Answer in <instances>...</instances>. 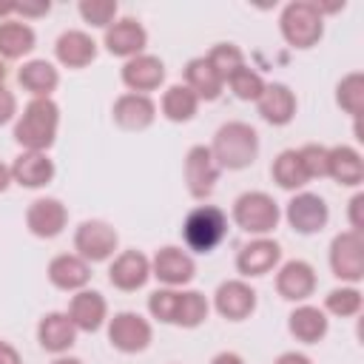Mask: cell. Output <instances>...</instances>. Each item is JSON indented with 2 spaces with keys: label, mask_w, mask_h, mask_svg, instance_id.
<instances>
[{
  "label": "cell",
  "mask_w": 364,
  "mask_h": 364,
  "mask_svg": "<svg viewBox=\"0 0 364 364\" xmlns=\"http://www.w3.org/2000/svg\"><path fill=\"white\" fill-rule=\"evenodd\" d=\"M256 154V134L253 128L247 125H225L219 134H216V156L222 159V165H230V168H242L253 159Z\"/></svg>",
  "instance_id": "6da1fadb"
},
{
  "label": "cell",
  "mask_w": 364,
  "mask_h": 364,
  "mask_svg": "<svg viewBox=\"0 0 364 364\" xmlns=\"http://www.w3.org/2000/svg\"><path fill=\"white\" fill-rule=\"evenodd\" d=\"M54 122H57V108L48 100H34L26 108L23 122L17 125V139L31 145V148H43V145L51 142Z\"/></svg>",
  "instance_id": "7a4b0ae2"
},
{
  "label": "cell",
  "mask_w": 364,
  "mask_h": 364,
  "mask_svg": "<svg viewBox=\"0 0 364 364\" xmlns=\"http://www.w3.org/2000/svg\"><path fill=\"white\" fill-rule=\"evenodd\" d=\"M225 236V216L216 208H199L185 222V239L196 250H210Z\"/></svg>",
  "instance_id": "3957f363"
},
{
  "label": "cell",
  "mask_w": 364,
  "mask_h": 364,
  "mask_svg": "<svg viewBox=\"0 0 364 364\" xmlns=\"http://www.w3.org/2000/svg\"><path fill=\"white\" fill-rule=\"evenodd\" d=\"M282 26H284V34L290 43L296 46H313L316 37L321 34V17L316 11V6L310 3H293L287 6L284 17H282Z\"/></svg>",
  "instance_id": "277c9868"
},
{
  "label": "cell",
  "mask_w": 364,
  "mask_h": 364,
  "mask_svg": "<svg viewBox=\"0 0 364 364\" xmlns=\"http://www.w3.org/2000/svg\"><path fill=\"white\" fill-rule=\"evenodd\" d=\"M276 205L262 193H247L236 205V219L247 230H270L276 225Z\"/></svg>",
  "instance_id": "5b68a950"
},
{
  "label": "cell",
  "mask_w": 364,
  "mask_h": 364,
  "mask_svg": "<svg viewBox=\"0 0 364 364\" xmlns=\"http://www.w3.org/2000/svg\"><path fill=\"white\" fill-rule=\"evenodd\" d=\"M148 336H151L148 333V324L139 316H134V313H122L111 324V341L117 347H122V350H139V347H145Z\"/></svg>",
  "instance_id": "8992f818"
},
{
  "label": "cell",
  "mask_w": 364,
  "mask_h": 364,
  "mask_svg": "<svg viewBox=\"0 0 364 364\" xmlns=\"http://www.w3.org/2000/svg\"><path fill=\"white\" fill-rule=\"evenodd\" d=\"M114 245H117L114 230L105 228V225H100V222H88V225H82L80 233H77V247H80L85 256H91V259H105Z\"/></svg>",
  "instance_id": "52a82bcc"
},
{
  "label": "cell",
  "mask_w": 364,
  "mask_h": 364,
  "mask_svg": "<svg viewBox=\"0 0 364 364\" xmlns=\"http://www.w3.org/2000/svg\"><path fill=\"white\" fill-rule=\"evenodd\" d=\"M324 219H327V208H324V202L318 196L304 193V196H299V199L290 202V222L299 230H304V233L318 230L324 225Z\"/></svg>",
  "instance_id": "ba28073f"
},
{
  "label": "cell",
  "mask_w": 364,
  "mask_h": 364,
  "mask_svg": "<svg viewBox=\"0 0 364 364\" xmlns=\"http://www.w3.org/2000/svg\"><path fill=\"white\" fill-rule=\"evenodd\" d=\"M333 267L338 276H361V242L358 236H341L333 245Z\"/></svg>",
  "instance_id": "9c48e42d"
},
{
  "label": "cell",
  "mask_w": 364,
  "mask_h": 364,
  "mask_svg": "<svg viewBox=\"0 0 364 364\" xmlns=\"http://www.w3.org/2000/svg\"><path fill=\"white\" fill-rule=\"evenodd\" d=\"M213 179H216V168L210 162V154L205 148H193L188 156V182L193 193H208Z\"/></svg>",
  "instance_id": "30bf717a"
},
{
  "label": "cell",
  "mask_w": 364,
  "mask_h": 364,
  "mask_svg": "<svg viewBox=\"0 0 364 364\" xmlns=\"http://www.w3.org/2000/svg\"><path fill=\"white\" fill-rule=\"evenodd\" d=\"M105 43H108V48H111L114 54H131V51L142 48L145 31H142L134 20H122V23H117V26L105 34Z\"/></svg>",
  "instance_id": "8fae6325"
},
{
  "label": "cell",
  "mask_w": 364,
  "mask_h": 364,
  "mask_svg": "<svg viewBox=\"0 0 364 364\" xmlns=\"http://www.w3.org/2000/svg\"><path fill=\"white\" fill-rule=\"evenodd\" d=\"M216 301H219V310L225 316H230V318H242V316H247L253 310V293L245 284H239V282L225 284L219 290V299Z\"/></svg>",
  "instance_id": "7c38bea8"
},
{
  "label": "cell",
  "mask_w": 364,
  "mask_h": 364,
  "mask_svg": "<svg viewBox=\"0 0 364 364\" xmlns=\"http://www.w3.org/2000/svg\"><path fill=\"white\" fill-rule=\"evenodd\" d=\"M125 82L131 88H154L162 80V63L154 57H136L125 65Z\"/></svg>",
  "instance_id": "4fadbf2b"
},
{
  "label": "cell",
  "mask_w": 364,
  "mask_h": 364,
  "mask_svg": "<svg viewBox=\"0 0 364 364\" xmlns=\"http://www.w3.org/2000/svg\"><path fill=\"white\" fill-rule=\"evenodd\" d=\"M57 54H60V60L68 63V65H85V63L94 57V43H91L85 34H80V31H68V34L60 37Z\"/></svg>",
  "instance_id": "5bb4252c"
},
{
  "label": "cell",
  "mask_w": 364,
  "mask_h": 364,
  "mask_svg": "<svg viewBox=\"0 0 364 364\" xmlns=\"http://www.w3.org/2000/svg\"><path fill=\"white\" fill-rule=\"evenodd\" d=\"M63 219H65V213H63V208H60L54 199H40V202H34V208H31V213H28V225H31L37 233H46V236L57 233V230L63 228Z\"/></svg>",
  "instance_id": "9a60e30c"
},
{
  "label": "cell",
  "mask_w": 364,
  "mask_h": 364,
  "mask_svg": "<svg viewBox=\"0 0 364 364\" xmlns=\"http://www.w3.org/2000/svg\"><path fill=\"white\" fill-rule=\"evenodd\" d=\"M148 264L139 253H125L114 267H111V282L119 287H139L145 282Z\"/></svg>",
  "instance_id": "2e32d148"
},
{
  "label": "cell",
  "mask_w": 364,
  "mask_h": 364,
  "mask_svg": "<svg viewBox=\"0 0 364 364\" xmlns=\"http://www.w3.org/2000/svg\"><path fill=\"white\" fill-rule=\"evenodd\" d=\"M191 273H193V264L179 250L165 247L156 256V276L159 279H165V282H185V279H191Z\"/></svg>",
  "instance_id": "e0dca14e"
},
{
  "label": "cell",
  "mask_w": 364,
  "mask_h": 364,
  "mask_svg": "<svg viewBox=\"0 0 364 364\" xmlns=\"http://www.w3.org/2000/svg\"><path fill=\"white\" fill-rule=\"evenodd\" d=\"M310 287H313V273H310L307 264L293 262V264L284 267V273H282V279H279V290H282L287 299H301V296L310 293Z\"/></svg>",
  "instance_id": "ac0fdd59"
},
{
  "label": "cell",
  "mask_w": 364,
  "mask_h": 364,
  "mask_svg": "<svg viewBox=\"0 0 364 364\" xmlns=\"http://www.w3.org/2000/svg\"><path fill=\"white\" fill-rule=\"evenodd\" d=\"M276 259H279V247L273 242H256V245H250V247L242 250L239 267L245 273H264Z\"/></svg>",
  "instance_id": "d6986e66"
},
{
  "label": "cell",
  "mask_w": 364,
  "mask_h": 364,
  "mask_svg": "<svg viewBox=\"0 0 364 364\" xmlns=\"http://www.w3.org/2000/svg\"><path fill=\"white\" fill-rule=\"evenodd\" d=\"M262 114L270 122H287L293 114V97L284 85H273L267 88V94L262 97Z\"/></svg>",
  "instance_id": "ffe728a7"
},
{
  "label": "cell",
  "mask_w": 364,
  "mask_h": 364,
  "mask_svg": "<svg viewBox=\"0 0 364 364\" xmlns=\"http://www.w3.org/2000/svg\"><path fill=\"white\" fill-rule=\"evenodd\" d=\"M117 119L125 125V128H139V125H145L148 119H151V114H154V105L145 100V97H122L119 102H117Z\"/></svg>",
  "instance_id": "44dd1931"
},
{
  "label": "cell",
  "mask_w": 364,
  "mask_h": 364,
  "mask_svg": "<svg viewBox=\"0 0 364 364\" xmlns=\"http://www.w3.org/2000/svg\"><path fill=\"white\" fill-rule=\"evenodd\" d=\"M40 338H43V347H48V350H63V347L71 344L74 327H71V321H68L65 316H48V318L43 321V327H40Z\"/></svg>",
  "instance_id": "7402d4cb"
},
{
  "label": "cell",
  "mask_w": 364,
  "mask_h": 364,
  "mask_svg": "<svg viewBox=\"0 0 364 364\" xmlns=\"http://www.w3.org/2000/svg\"><path fill=\"white\" fill-rule=\"evenodd\" d=\"M34 43V34L28 26H20V23H6L0 26V51L6 57H17L23 51H28Z\"/></svg>",
  "instance_id": "603a6c76"
},
{
  "label": "cell",
  "mask_w": 364,
  "mask_h": 364,
  "mask_svg": "<svg viewBox=\"0 0 364 364\" xmlns=\"http://www.w3.org/2000/svg\"><path fill=\"white\" fill-rule=\"evenodd\" d=\"M14 173L26 185H43L51 176V162L46 156H40V154H28V156H20L17 159Z\"/></svg>",
  "instance_id": "cb8c5ba5"
},
{
  "label": "cell",
  "mask_w": 364,
  "mask_h": 364,
  "mask_svg": "<svg viewBox=\"0 0 364 364\" xmlns=\"http://www.w3.org/2000/svg\"><path fill=\"white\" fill-rule=\"evenodd\" d=\"M71 316H74V321H77L80 327L94 330V327L100 324V318H102V299H100L97 293H82V296H77V299H74V307H71Z\"/></svg>",
  "instance_id": "d4e9b609"
},
{
  "label": "cell",
  "mask_w": 364,
  "mask_h": 364,
  "mask_svg": "<svg viewBox=\"0 0 364 364\" xmlns=\"http://www.w3.org/2000/svg\"><path fill=\"white\" fill-rule=\"evenodd\" d=\"M188 80L191 85H196L199 94L205 97H216L219 94V74L213 71V65L208 60H193L188 65Z\"/></svg>",
  "instance_id": "484cf974"
},
{
  "label": "cell",
  "mask_w": 364,
  "mask_h": 364,
  "mask_svg": "<svg viewBox=\"0 0 364 364\" xmlns=\"http://www.w3.org/2000/svg\"><path fill=\"white\" fill-rule=\"evenodd\" d=\"M51 279H54L57 284H63V287H77V284H82V282L88 279V270H85L82 262L63 256V259H57V262L51 264Z\"/></svg>",
  "instance_id": "4316f807"
},
{
  "label": "cell",
  "mask_w": 364,
  "mask_h": 364,
  "mask_svg": "<svg viewBox=\"0 0 364 364\" xmlns=\"http://www.w3.org/2000/svg\"><path fill=\"white\" fill-rule=\"evenodd\" d=\"M20 82H23L26 88L43 94V91H48V88L57 82V74H54V68H51L48 63H28V65L20 71Z\"/></svg>",
  "instance_id": "83f0119b"
},
{
  "label": "cell",
  "mask_w": 364,
  "mask_h": 364,
  "mask_svg": "<svg viewBox=\"0 0 364 364\" xmlns=\"http://www.w3.org/2000/svg\"><path fill=\"white\" fill-rule=\"evenodd\" d=\"M327 168H330L341 182H350V185H353V182L361 179V162H358V156H355L353 151H347V148L336 151V154L330 156Z\"/></svg>",
  "instance_id": "f1b7e54d"
},
{
  "label": "cell",
  "mask_w": 364,
  "mask_h": 364,
  "mask_svg": "<svg viewBox=\"0 0 364 364\" xmlns=\"http://www.w3.org/2000/svg\"><path fill=\"white\" fill-rule=\"evenodd\" d=\"M276 179H279L284 188L301 185V182L307 179V171H304V165H301V156H299V154H293V151L282 154V156H279V162H276Z\"/></svg>",
  "instance_id": "f546056e"
},
{
  "label": "cell",
  "mask_w": 364,
  "mask_h": 364,
  "mask_svg": "<svg viewBox=\"0 0 364 364\" xmlns=\"http://www.w3.org/2000/svg\"><path fill=\"white\" fill-rule=\"evenodd\" d=\"M290 327H293V333H296L299 338L313 341V338H318V336L324 333V318H321V313H318V310L304 307V310H299V313L293 316Z\"/></svg>",
  "instance_id": "4dcf8cb0"
},
{
  "label": "cell",
  "mask_w": 364,
  "mask_h": 364,
  "mask_svg": "<svg viewBox=\"0 0 364 364\" xmlns=\"http://www.w3.org/2000/svg\"><path fill=\"white\" fill-rule=\"evenodd\" d=\"M193 108H196V97H193L188 88L176 85V88L168 91V97H165V114H168V117H173V119H188V117L193 114Z\"/></svg>",
  "instance_id": "1f68e13d"
},
{
  "label": "cell",
  "mask_w": 364,
  "mask_h": 364,
  "mask_svg": "<svg viewBox=\"0 0 364 364\" xmlns=\"http://www.w3.org/2000/svg\"><path fill=\"white\" fill-rule=\"evenodd\" d=\"M205 301L199 293H185V296H176V310H173V321H182V324H196L205 318Z\"/></svg>",
  "instance_id": "d6a6232c"
},
{
  "label": "cell",
  "mask_w": 364,
  "mask_h": 364,
  "mask_svg": "<svg viewBox=\"0 0 364 364\" xmlns=\"http://www.w3.org/2000/svg\"><path fill=\"white\" fill-rule=\"evenodd\" d=\"M208 63H210V65H213V71L222 77V74H228V71L233 74L236 68H242V54H239L233 46H216Z\"/></svg>",
  "instance_id": "836d02e7"
},
{
  "label": "cell",
  "mask_w": 364,
  "mask_h": 364,
  "mask_svg": "<svg viewBox=\"0 0 364 364\" xmlns=\"http://www.w3.org/2000/svg\"><path fill=\"white\" fill-rule=\"evenodd\" d=\"M80 11H82V17H85V20L97 23V26H102V23H108V20H111V14L117 11V6H114L111 0H85V3L80 6Z\"/></svg>",
  "instance_id": "e575fe53"
},
{
  "label": "cell",
  "mask_w": 364,
  "mask_h": 364,
  "mask_svg": "<svg viewBox=\"0 0 364 364\" xmlns=\"http://www.w3.org/2000/svg\"><path fill=\"white\" fill-rule=\"evenodd\" d=\"M230 82L239 97H259V91H262V80L256 74H250L247 68H236L230 74Z\"/></svg>",
  "instance_id": "d590c367"
},
{
  "label": "cell",
  "mask_w": 364,
  "mask_h": 364,
  "mask_svg": "<svg viewBox=\"0 0 364 364\" xmlns=\"http://www.w3.org/2000/svg\"><path fill=\"white\" fill-rule=\"evenodd\" d=\"M151 310L165 318V321H173V310H176V293H154L151 296Z\"/></svg>",
  "instance_id": "8d00e7d4"
},
{
  "label": "cell",
  "mask_w": 364,
  "mask_h": 364,
  "mask_svg": "<svg viewBox=\"0 0 364 364\" xmlns=\"http://www.w3.org/2000/svg\"><path fill=\"white\" fill-rule=\"evenodd\" d=\"M299 156H301V165H304L307 176H310V173H324V171H327V154H324L321 148H307V151L299 154Z\"/></svg>",
  "instance_id": "74e56055"
},
{
  "label": "cell",
  "mask_w": 364,
  "mask_h": 364,
  "mask_svg": "<svg viewBox=\"0 0 364 364\" xmlns=\"http://www.w3.org/2000/svg\"><path fill=\"white\" fill-rule=\"evenodd\" d=\"M330 307L336 310V313H353L355 307H358V293H353V290H338V293H333L330 296Z\"/></svg>",
  "instance_id": "f35d334b"
},
{
  "label": "cell",
  "mask_w": 364,
  "mask_h": 364,
  "mask_svg": "<svg viewBox=\"0 0 364 364\" xmlns=\"http://www.w3.org/2000/svg\"><path fill=\"white\" fill-rule=\"evenodd\" d=\"M11 108H14V100H11V94H6V91L0 88V122H6V119H9Z\"/></svg>",
  "instance_id": "ab89813d"
},
{
  "label": "cell",
  "mask_w": 364,
  "mask_h": 364,
  "mask_svg": "<svg viewBox=\"0 0 364 364\" xmlns=\"http://www.w3.org/2000/svg\"><path fill=\"white\" fill-rule=\"evenodd\" d=\"M0 364H20V358L14 355V350H11V347L0 344Z\"/></svg>",
  "instance_id": "60d3db41"
},
{
  "label": "cell",
  "mask_w": 364,
  "mask_h": 364,
  "mask_svg": "<svg viewBox=\"0 0 364 364\" xmlns=\"http://www.w3.org/2000/svg\"><path fill=\"white\" fill-rule=\"evenodd\" d=\"M279 364H307V358H301V355H284Z\"/></svg>",
  "instance_id": "b9f144b4"
},
{
  "label": "cell",
  "mask_w": 364,
  "mask_h": 364,
  "mask_svg": "<svg viewBox=\"0 0 364 364\" xmlns=\"http://www.w3.org/2000/svg\"><path fill=\"white\" fill-rule=\"evenodd\" d=\"M213 364H242V361H239L236 355H219V358H216Z\"/></svg>",
  "instance_id": "7bdbcfd3"
},
{
  "label": "cell",
  "mask_w": 364,
  "mask_h": 364,
  "mask_svg": "<svg viewBox=\"0 0 364 364\" xmlns=\"http://www.w3.org/2000/svg\"><path fill=\"white\" fill-rule=\"evenodd\" d=\"M3 188H6V171L0 168V191H3Z\"/></svg>",
  "instance_id": "ee69618b"
},
{
  "label": "cell",
  "mask_w": 364,
  "mask_h": 364,
  "mask_svg": "<svg viewBox=\"0 0 364 364\" xmlns=\"http://www.w3.org/2000/svg\"><path fill=\"white\" fill-rule=\"evenodd\" d=\"M57 364H80V361H74V358H68V361H57Z\"/></svg>",
  "instance_id": "f6af8a7d"
},
{
  "label": "cell",
  "mask_w": 364,
  "mask_h": 364,
  "mask_svg": "<svg viewBox=\"0 0 364 364\" xmlns=\"http://www.w3.org/2000/svg\"><path fill=\"white\" fill-rule=\"evenodd\" d=\"M0 82H3V65H0Z\"/></svg>",
  "instance_id": "bcb514c9"
}]
</instances>
